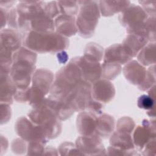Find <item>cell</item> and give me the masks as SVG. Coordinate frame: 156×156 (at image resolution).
<instances>
[{
	"instance_id": "17",
	"label": "cell",
	"mask_w": 156,
	"mask_h": 156,
	"mask_svg": "<svg viewBox=\"0 0 156 156\" xmlns=\"http://www.w3.org/2000/svg\"><path fill=\"white\" fill-rule=\"evenodd\" d=\"M17 87L10 76L1 73V102L9 104L13 102V98Z\"/></svg>"
},
{
	"instance_id": "19",
	"label": "cell",
	"mask_w": 156,
	"mask_h": 156,
	"mask_svg": "<svg viewBox=\"0 0 156 156\" xmlns=\"http://www.w3.org/2000/svg\"><path fill=\"white\" fill-rule=\"evenodd\" d=\"M111 146L117 147L124 151H131L134 149V144L130 133L116 131L110 139Z\"/></svg>"
},
{
	"instance_id": "16",
	"label": "cell",
	"mask_w": 156,
	"mask_h": 156,
	"mask_svg": "<svg viewBox=\"0 0 156 156\" xmlns=\"http://www.w3.org/2000/svg\"><path fill=\"white\" fill-rule=\"evenodd\" d=\"M54 75L51 71L46 69H37L32 77V86L40 89L46 94L51 87Z\"/></svg>"
},
{
	"instance_id": "27",
	"label": "cell",
	"mask_w": 156,
	"mask_h": 156,
	"mask_svg": "<svg viewBox=\"0 0 156 156\" xmlns=\"http://www.w3.org/2000/svg\"><path fill=\"white\" fill-rule=\"evenodd\" d=\"M135 127V122L129 117L121 118L116 124V131L131 133Z\"/></svg>"
},
{
	"instance_id": "34",
	"label": "cell",
	"mask_w": 156,
	"mask_h": 156,
	"mask_svg": "<svg viewBox=\"0 0 156 156\" xmlns=\"http://www.w3.org/2000/svg\"><path fill=\"white\" fill-rule=\"evenodd\" d=\"M1 108H2L5 112V113L1 112V121L2 122V120L4 119V121L2 123V124H3L4 122H7L9 121V119H10L11 110H10V108L8 104H6V103L3 104L2 102L1 103Z\"/></svg>"
},
{
	"instance_id": "31",
	"label": "cell",
	"mask_w": 156,
	"mask_h": 156,
	"mask_svg": "<svg viewBox=\"0 0 156 156\" xmlns=\"http://www.w3.org/2000/svg\"><path fill=\"white\" fill-rule=\"evenodd\" d=\"M45 144L38 142V141H32L29 142L27 148V154L28 155H39L43 154L44 151Z\"/></svg>"
},
{
	"instance_id": "21",
	"label": "cell",
	"mask_w": 156,
	"mask_h": 156,
	"mask_svg": "<svg viewBox=\"0 0 156 156\" xmlns=\"http://www.w3.org/2000/svg\"><path fill=\"white\" fill-rule=\"evenodd\" d=\"M99 9L104 16H111L118 12L125 10L130 5V1H99Z\"/></svg>"
},
{
	"instance_id": "10",
	"label": "cell",
	"mask_w": 156,
	"mask_h": 156,
	"mask_svg": "<svg viewBox=\"0 0 156 156\" xmlns=\"http://www.w3.org/2000/svg\"><path fill=\"white\" fill-rule=\"evenodd\" d=\"M92 98L101 103L110 102L115 96V89L113 85L108 80H98L91 85Z\"/></svg>"
},
{
	"instance_id": "33",
	"label": "cell",
	"mask_w": 156,
	"mask_h": 156,
	"mask_svg": "<svg viewBox=\"0 0 156 156\" xmlns=\"http://www.w3.org/2000/svg\"><path fill=\"white\" fill-rule=\"evenodd\" d=\"M26 143L22 140L16 139L14 140L12 144V149L14 153L21 154L26 151Z\"/></svg>"
},
{
	"instance_id": "13",
	"label": "cell",
	"mask_w": 156,
	"mask_h": 156,
	"mask_svg": "<svg viewBox=\"0 0 156 156\" xmlns=\"http://www.w3.org/2000/svg\"><path fill=\"white\" fill-rule=\"evenodd\" d=\"M132 58L122 44H115L105 49L104 63H115L122 65L127 63Z\"/></svg>"
},
{
	"instance_id": "36",
	"label": "cell",
	"mask_w": 156,
	"mask_h": 156,
	"mask_svg": "<svg viewBox=\"0 0 156 156\" xmlns=\"http://www.w3.org/2000/svg\"><path fill=\"white\" fill-rule=\"evenodd\" d=\"M57 58H58V60L59 61L60 63H64L68 60L67 53L65 51H63L58 52V53L57 54Z\"/></svg>"
},
{
	"instance_id": "28",
	"label": "cell",
	"mask_w": 156,
	"mask_h": 156,
	"mask_svg": "<svg viewBox=\"0 0 156 156\" xmlns=\"http://www.w3.org/2000/svg\"><path fill=\"white\" fill-rule=\"evenodd\" d=\"M58 151L60 155H82L76 146L70 142H65L60 144Z\"/></svg>"
},
{
	"instance_id": "14",
	"label": "cell",
	"mask_w": 156,
	"mask_h": 156,
	"mask_svg": "<svg viewBox=\"0 0 156 156\" xmlns=\"http://www.w3.org/2000/svg\"><path fill=\"white\" fill-rule=\"evenodd\" d=\"M122 71L127 80L131 83L138 85L143 82L146 73L145 68L136 60H132L127 63Z\"/></svg>"
},
{
	"instance_id": "9",
	"label": "cell",
	"mask_w": 156,
	"mask_h": 156,
	"mask_svg": "<svg viewBox=\"0 0 156 156\" xmlns=\"http://www.w3.org/2000/svg\"><path fill=\"white\" fill-rule=\"evenodd\" d=\"M133 136V144L139 149H142L151 139L155 138V121L144 119L142 126H137L135 130Z\"/></svg>"
},
{
	"instance_id": "24",
	"label": "cell",
	"mask_w": 156,
	"mask_h": 156,
	"mask_svg": "<svg viewBox=\"0 0 156 156\" xmlns=\"http://www.w3.org/2000/svg\"><path fill=\"white\" fill-rule=\"evenodd\" d=\"M60 13L62 15L74 16L79 12V4L77 1H58Z\"/></svg>"
},
{
	"instance_id": "18",
	"label": "cell",
	"mask_w": 156,
	"mask_h": 156,
	"mask_svg": "<svg viewBox=\"0 0 156 156\" xmlns=\"http://www.w3.org/2000/svg\"><path fill=\"white\" fill-rule=\"evenodd\" d=\"M148 40L141 36L129 34L123 41V46L127 52L132 57H135L148 43Z\"/></svg>"
},
{
	"instance_id": "29",
	"label": "cell",
	"mask_w": 156,
	"mask_h": 156,
	"mask_svg": "<svg viewBox=\"0 0 156 156\" xmlns=\"http://www.w3.org/2000/svg\"><path fill=\"white\" fill-rule=\"evenodd\" d=\"M138 106L144 110H151L155 107V99L148 94H143L138 99Z\"/></svg>"
},
{
	"instance_id": "22",
	"label": "cell",
	"mask_w": 156,
	"mask_h": 156,
	"mask_svg": "<svg viewBox=\"0 0 156 156\" xmlns=\"http://www.w3.org/2000/svg\"><path fill=\"white\" fill-rule=\"evenodd\" d=\"M155 43H149L140 51L137 56L138 61L141 65L148 66L155 64Z\"/></svg>"
},
{
	"instance_id": "7",
	"label": "cell",
	"mask_w": 156,
	"mask_h": 156,
	"mask_svg": "<svg viewBox=\"0 0 156 156\" xmlns=\"http://www.w3.org/2000/svg\"><path fill=\"white\" fill-rule=\"evenodd\" d=\"M71 60L79 68L84 82L92 84L101 76L102 68L99 62L90 60L84 55Z\"/></svg>"
},
{
	"instance_id": "12",
	"label": "cell",
	"mask_w": 156,
	"mask_h": 156,
	"mask_svg": "<svg viewBox=\"0 0 156 156\" xmlns=\"http://www.w3.org/2000/svg\"><path fill=\"white\" fill-rule=\"evenodd\" d=\"M98 118L90 112H82L77 118L78 132L82 136H88L95 133Z\"/></svg>"
},
{
	"instance_id": "26",
	"label": "cell",
	"mask_w": 156,
	"mask_h": 156,
	"mask_svg": "<svg viewBox=\"0 0 156 156\" xmlns=\"http://www.w3.org/2000/svg\"><path fill=\"white\" fill-rule=\"evenodd\" d=\"M155 83V64L149 67L146 73V76L143 82L138 85L140 90L143 91L147 90L151 88Z\"/></svg>"
},
{
	"instance_id": "32",
	"label": "cell",
	"mask_w": 156,
	"mask_h": 156,
	"mask_svg": "<svg viewBox=\"0 0 156 156\" xmlns=\"http://www.w3.org/2000/svg\"><path fill=\"white\" fill-rule=\"evenodd\" d=\"M155 1H139L143 5V9L144 12L148 15H151V16H155Z\"/></svg>"
},
{
	"instance_id": "3",
	"label": "cell",
	"mask_w": 156,
	"mask_h": 156,
	"mask_svg": "<svg viewBox=\"0 0 156 156\" xmlns=\"http://www.w3.org/2000/svg\"><path fill=\"white\" fill-rule=\"evenodd\" d=\"M80 10L76 21L77 31L83 37L91 36L100 17L99 7L97 1H77Z\"/></svg>"
},
{
	"instance_id": "15",
	"label": "cell",
	"mask_w": 156,
	"mask_h": 156,
	"mask_svg": "<svg viewBox=\"0 0 156 156\" xmlns=\"http://www.w3.org/2000/svg\"><path fill=\"white\" fill-rule=\"evenodd\" d=\"M56 32L63 36L71 37L77 32L76 19L74 16L64 15L58 16L54 21Z\"/></svg>"
},
{
	"instance_id": "30",
	"label": "cell",
	"mask_w": 156,
	"mask_h": 156,
	"mask_svg": "<svg viewBox=\"0 0 156 156\" xmlns=\"http://www.w3.org/2000/svg\"><path fill=\"white\" fill-rule=\"evenodd\" d=\"M43 9L44 13L52 19L60 13L58 2L56 1H51L46 4H44Z\"/></svg>"
},
{
	"instance_id": "8",
	"label": "cell",
	"mask_w": 156,
	"mask_h": 156,
	"mask_svg": "<svg viewBox=\"0 0 156 156\" xmlns=\"http://www.w3.org/2000/svg\"><path fill=\"white\" fill-rule=\"evenodd\" d=\"M76 146L82 155H105V150L101 137L94 133L88 136L79 137Z\"/></svg>"
},
{
	"instance_id": "25",
	"label": "cell",
	"mask_w": 156,
	"mask_h": 156,
	"mask_svg": "<svg viewBox=\"0 0 156 156\" xmlns=\"http://www.w3.org/2000/svg\"><path fill=\"white\" fill-rule=\"evenodd\" d=\"M103 49L101 46L94 43H89L84 52V56L95 62H99L102 60Z\"/></svg>"
},
{
	"instance_id": "23",
	"label": "cell",
	"mask_w": 156,
	"mask_h": 156,
	"mask_svg": "<svg viewBox=\"0 0 156 156\" xmlns=\"http://www.w3.org/2000/svg\"><path fill=\"white\" fill-rule=\"evenodd\" d=\"M101 68V76L106 80L115 79L121 71V65L115 63H104Z\"/></svg>"
},
{
	"instance_id": "11",
	"label": "cell",
	"mask_w": 156,
	"mask_h": 156,
	"mask_svg": "<svg viewBox=\"0 0 156 156\" xmlns=\"http://www.w3.org/2000/svg\"><path fill=\"white\" fill-rule=\"evenodd\" d=\"M147 18L148 15L143 8L134 4H130L119 16L121 24L126 27L143 23Z\"/></svg>"
},
{
	"instance_id": "20",
	"label": "cell",
	"mask_w": 156,
	"mask_h": 156,
	"mask_svg": "<svg viewBox=\"0 0 156 156\" xmlns=\"http://www.w3.org/2000/svg\"><path fill=\"white\" fill-rule=\"evenodd\" d=\"M114 127L113 117L107 114H102L98 118L95 133L99 137L106 138L113 132Z\"/></svg>"
},
{
	"instance_id": "1",
	"label": "cell",
	"mask_w": 156,
	"mask_h": 156,
	"mask_svg": "<svg viewBox=\"0 0 156 156\" xmlns=\"http://www.w3.org/2000/svg\"><path fill=\"white\" fill-rule=\"evenodd\" d=\"M25 48L40 53L60 52L69 44L68 40L54 32H36L30 30L23 39Z\"/></svg>"
},
{
	"instance_id": "2",
	"label": "cell",
	"mask_w": 156,
	"mask_h": 156,
	"mask_svg": "<svg viewBox=\"0 0 156 156\" xmlns=\"http://www.w3.org/2000/svg\"><path fill=\"white\" fill-rule=\"evenodd\" d=\"M37 54L26 48H20L13 54L10 76L18 89L29 87L35 70Z\"/></svg>"
},
{
	"instance_id": "6",
	"label": "cell",
	"mask_w": 156,
	"mask_h": 156,
	"mask_svg": "<svg viewBox=\"0 0 156 156\" xmlns=\"http://www.w3.org/2000/svg\"><path fill=\"white\" fill-rule=\"evenodd\" d=\"M15 130L26 141H38L46 144L48 140L41 127L26 117L18 118L15 124Z\"/></svg>"
},
{
	"instance_id": "35",
	"label": "cell",
	"mask_w": 156,
	"mask_h": 156,
	"mask_svg": "<svg viewBox=\"0 0 156 156\" xmlns=\"http://www.w3.org/2000/svg\"><path fill=\"white\" fill-rule=\"evenodd\" d=\"M145 155H155V138L151 139L144 146Z\"/></svg>"
},
{
	"instance_id": "5",
	"label": "cell",
	"mask_w": 156,
	"mask_h": 156,
	"mask_svg": "<svg viewBox=\"0 0 156 156\" xmlns=\"http://www.w3.org/2000/svg\"><path fill=\"white\" fill-rule=\"evenodd\" d=\"M21 38L12 29H2L1 31V64L12 65L13 52L20 48Z\"/></svg>"
},
{
	"instance_id": "4",
	"label": "cell",
	"mask_w": 156,
	"mask_h": 156,
	"mask_svg": "<svg viewBox=\"0 0 156 156\" xmlns=\"http://www.w3.org/2000/svg\"><path fill=\"white\" fill-rule=\"evenodd\" d=\"M29 119L39 125L48 139L55 138L61 132L62 125L54 113L43 102L28 113Z\"/></svg>"
}]
</instances>
